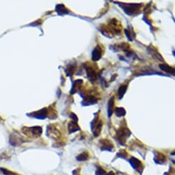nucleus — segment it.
<instances>
[{
    "mask_svg": "<svg viewBox=\"0 0 175 175\" xmlns=\"http://www.w3.org/2000/svg\"><path fill=\"white\" fill-rule=\"evenodd\" d=\"M130 135H131V132L127 129V127H122L120 129L118 130V133H117V137H118V141L120 142V144H123Z\"/></svg>",
    "mask_w": 175,
    "mask_h": 175,
    "instance_id": "nucleus-1",
    "label": "nucleus"
},
{
    "mask_svg": "<svg viewBox=\"0 0 175 175\" xmlns=\"http://www.w3.org/2000/svg\"><path fill=\"white\" fill-rule=\"evenodd\" d=\"M102 126V123L101 120H99L98 117H96L94 122H93V124L91 125L92 131L94 132V135L95 137H98L100 135V132H101Z\"/></svg>",
    "mask_w": 175,
    "mask_h": 175,
    "instance_id": "nucleus-2",
    "label": "nucleus"
},
{
    "mask_svg": "<svg viewBox=\"0 0 175 175\" xmlns=\"http://www.w3.org/2000/svg\"><path fill=\"white\" fill-rule=\"evenodd\" d=\"M84 68L89 80L91 82H94L97 78V72L95 70V68L90 65H85Z\"/></svg>",
    "mask_w": 175,
    "mask_h": 175,
    "instance_id": "nucleus-3",
    "label": "nucleus"
},
{
    "mask_svg": "<svg viewBox=\"0 0 175 175\" xmlns=\"http://www.w3.org/2000/svg\"><path fill=\"white\" fill-rule=\"evenodd\" d=\"M100 148L102 150L111 151L113 148V144L109 140L102 139L100 140Z\"/></svg>",
    "mask_w": 175,
    "mask_h": 175,
    "instance_id": "nucleus-4",
    "label": "nucleus"
},
{
    "mask_svg": "<svg viewBox=\"0 0 175 175\" xmlns=\"http://www.w3.org/2000/svg\"><path fill=\"white\" fill-rule=\"evenodd\" d=\"M23 132H30V135L33 137H37L39 136H40L42 132V129L41 127L36 126V127H32V128H28V131H23Z\"/></svg>",
    "mask_w": 175,
    "mask_h": 175,
    "instance_id": "nucleus-5",
    "label": "nucleus"
},
{
    "mask_svg": "<svg viewBox=\"0 0 175 175\" xmlns=\"http://www.w3.org/2000/svg\"><path fill=\"white\" fill-rule=\"evenodd\" d=\"M102 53V48L100 47L99 45H98V46L95 47L94 51L92 52L93 60H94V61H98V60H99L100 58H101Z\"/></svg>",
    "mask_w": 175,
    "mask_h": 175,
    "instance_id": "nucleus-6",
    "label": "nucleus"
},
{
    "mask_svg": "<svg viewBox=\"0 0 175 175\" xmlns=\"http://www.w3.org/2000/svg\"><path fill=\"white\" fill-rule=\"evenodd\" d=\"M129 162H130V163H131V165L132 166V168H133L135 170H138L139 169L142 168V162L136 158L132 157L131 159H130Z\"/></svg>",
    "mask_w": 175,
    "mask_h": 175,
    "instance_id": "nucleus-7",
    "label": "nucleus"
},
{
    "mask_svg": "<svg viewBox=\"0 0 175 175\" xmlns=\"http://www.w3.org/2000/svg\"><path fill=\"white\" fill-rule=\"evenodd\" d=\"M140 5L138 4H127V9H124L125 12L129 15H131L133 13L135 10H137L139 9Z\"/></svg>",
    "mask_w": 175,
    "mask_h": 175,
    "instance_id": "nucleus-8",
    "label": "nucleus"
},
{
    "mask_svg": "<svg viewBox=\"0 0 175 175\" xmlns=\"http://www.w3.org/2000/svg\"><path fill=\"white\" fill-rule=\"evenodd\" d=\"M79 129H80L79 126L75 122L71 121L68 124V131L70 133H73V132L77 131Z\"/></svg>",
    "mask_w": 175,
    "mask_h": 175,
    "instance_id": "nucleus-9",
    "label": "nucleus"
},
{
    "mask_svg": "<svg viewBox=\"0 0 175 175\" xmlns=\"http://www.w3.org/2000/svg\"><path fill=\"white\" fill-rule=\"evenodd\" d=\"M160 68L161 69V70H162L163 71H166V73L174 75V69L171 67L170 66H169L166 64H161L160 65Z\"/></svg>",
    "mask_w": 175,
    "mask_h": 175,
    "instance_id": "nucleus-10",
    "label": "nucleus"
},
{
    "mask_svg": "<svg viewBox=\"0 0 175 175\" xmlns=\"http://www.w3.org/2000/svg\"><path fill=\"white\" fill-rule=\"evenodd\" d=\"M155 162L157 163H163L166 161V157L163 155V154L157 153L156 154L155 157Z\"/></svg>",
    "mask_w": 175,
    "mask_h": 175,
    "instance_id": "nucleus-11",
    "label": "nucleus"
},
{
    "mask_svg": "<svg viewBox=\"0 0 175 175\" xmlns=\"http://www.w3.org/2000/svg\"><path fill=\"white\" fill-rule=\"evenodd\" d=\"M47 115V113L46 108H43V109L38 111V112L34 113V116L39 119H43L46 118Z\"/></svg>",
    "mask_w": 175,
    "mask_h": 175,
    "instance_id": "nucleus-12",
    "label": "nucleus"
},
{
    "mask_svg": "<svg viewBox=\"0 0 175 175\" xmlns=\"http://www.w3.org/2000/svg\"><path fill=\"white\" fill-rule=\"evenodd\" d=\"M76 66L75 65H67V69H66V74H67V75L68 76H71V75H73L74 73V71H76Z\"/></svg>",
    "mask_w": 175,
    "mask_h": 175,
    "instance_id": "nucleus-13",
    "label": "nucleus"
},
{
    "mask_svg": "<svg viewBox=\"0 0 175 175\" xmlns=\"http://www.w3.org/2000/svg\"><path fill=\"white\" fill-rule=\"evenodd\" d=\"M89 157V153L87 152H84L80 154V155L76 157V160L79 161H83L88 160Z\"/></svg>",
    "mask_w": 175,
    "mask_h": 175,
    "instance_id": "nucleus-14",
    "label": "nucleus"
},
{
    "mask_svg": "<svg viewBox=\"0 0 175 175\" xmlns=\"http://www.w3.org/2000/svg\"><path fill=\"white\" fill-rule=\"evenodd\" d=\"M114 98L112 97L109 100V102H108V117L111 116L113 111V107H114Z\"/></svg>",
    "mask_w": 175,
    "mask_h": 175,
    "instance_id": "nucleus-15",
    "label": "nucleus"
},
{
    "mask_svg": "<svg viewBox=\"0 0 175 175\" xmlns=\"http://www.w3.org/2000/svg\"><path fill=\"white\" fill-rule=\"evenodd\" d=\"M126 89H127V86L126 85H122V86H121L120 88H119L118 91L119 98H120V99L122 98V97L124 96V95L125 94Z\"/></svg>",
    "mask_w": 175,
    "mask_h": 175,
    "instance_id": "nucleus-16",
    "label": "nucleus"
},
{
    "mask_svg": "<svg viewBox=\"0 0 175 175\" xmlns=\"http://www.w3.org/2000/svg\"><path fill=\"white\" fill-rule=\"evenodd\" d=\"M115 113L118 117H122L125 115L126 111L123 108H115Z\"/></svg>",
    "mask_w": 175,
    "mask_h": 175,
    "instance_id": "nucleus-17",
    "label": "nucleus"
},
{
    "mask_svg": "<svg viewBox=\"0 0 175 175\" xmlns=\"http://www.w3.org/2000/svg\"><path fill=\"white\" fill-rule=\"evenodd\" d=\"M57 10L59 14H61V15L67 13V10L65 9L63 5H58V6H57Z\"/></svg>",
    "mask_w": 175,
    "mask_h": 175,
    "instance_id": "nucleus-18",
    "label": "nucleus"
},
{
    "mask_svg": "<svg viewBox=\"0 0 175 175\" xmlns=\"http://www.w3.org/2000/svg\"><path fill=\"white\" fill-rule=\"evenodd\" d=\"M0 170H1L2 172H3L4 174H5V175H16V174L14 173V172L10 171V170H7V169L0 168Z\"/></svg>",
    "mask_w": 175,
    "mask_h": 175,
    "instance_id": "nucleus-19",
    "label": "nucleus"
},
{
    "mask_svg": "<svg viewBox=\"0 0 175 175\" xmlns=\"http://www.w3.org/2000/svg\"><path fill=\"white\" fill-rule=\"evenodd\" d=\"M95 174L96 175H107V172H106L102 168H98L97 169L96 172H95Z\"/></svg>",
    "mask_w": 175,
    "mask_h": 175,
    "instance_id": "nucleus-20",
    "label": "nucleus"
}]
</instances>
